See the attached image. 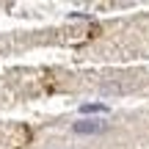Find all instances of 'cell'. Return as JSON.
<instances>
[{
	"label": "cell",
	"mask_w": 149,
	"mask_h": 149,
	"mask_svg": "<svg viewBox=\"0 0 149 149\" xmlns=\"http://www.w3.org/2000/svg\"><path fill=\"white\" fill-rule=\"evenodd\" d=\"M72 130L77 135H100L108 130V122H102V119H83V122H74Z\"/></svg>",
	"instance_id": "obj_1"
},
{
	"label": "cell",
	"mask_w": 149,
	"mask_h": 149,
	"mask_svg": "<svg viewBox=\"0 0 149 149\" xmlns=\"http://www.w3.org/2000/svg\"><path fill=\"white\" fill-rule=\"evenodd\" d=\"M111 108L105 105V102H83L80 105V113H108Z\"/></svg>",
	"instance_id": "obj_2"
}]
</instances>
